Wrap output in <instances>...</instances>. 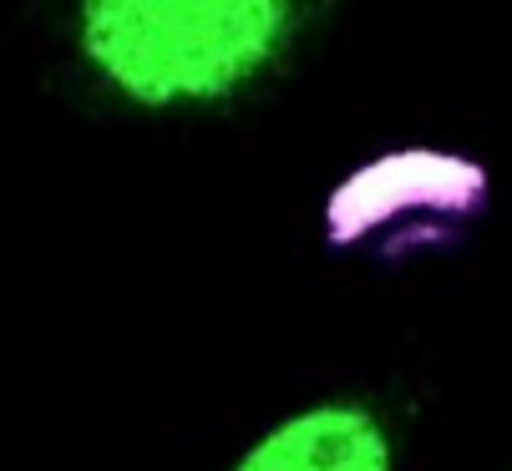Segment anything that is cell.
I'll list each match as a JSON object with an SVG mask.
<instances>
[{
    "instance_id": "cell-2",
    "label": "cell",
    "mask_w": 512,
    "mask_h": 471,
    "mask_svg": "<svg viewBox=\"0 0 512 471\" xmlns=\"http://www.w3.org/2000/svg\"><path fill=\"white\" fill-rule=\"evenodd\" d=\"M234 471H391V441L365 406H310L259 436Z\"/></svg>"
},
{
    "instance_id": "cell-1",
    "label": "cell",
    "mask_w": 512,
    "mask_h": 471,
    "mask_svg": "<svg viewBox=\"0 0 512 471\" xmlns=\"http://www.w3.org/2000/svg\"><path fill=\"white\" fill-rule=\"evenodd\" d=\"M289 0H77V41L112 92L142 107L218 102L274 61Z\"/></svg>"
}]
</instances>
